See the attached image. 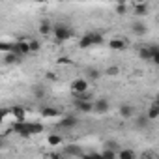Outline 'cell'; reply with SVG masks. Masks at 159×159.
Returning a JSON list of instances; mask_svg holds the SVG:
<instances>
[{
  "label": "cell",
  "mask_w": 159,
  "mask_h": 159,
  "mask_svg": "<svg viewBox=\"0 0 159 159\" xmlns=\"http://www.w3.org/2000/svg\"><path fill=\"white\" fill-rule=\"evenodd\" d=\"M30 49H32V54H34V52H38V51L41 49V43H39L38 39H32V38H30Z\"/></svg>",
  "instance_id": "cell-28"
},
{
  "label": "cell",
  "mask_w": 159,
  "mask_h": 159,
  "mask_svg": "<svg viewBox=\"0 0 159 159\" xmlns=\"http://www.w3.org/2000/svg\"><path fill=\"white\" fill-rule=\"evenodd\" d=\"M19 62H21V56L19 54H15V52H6L4 54V64L6 66H15Z\"/></svg>",
  "instance_id": "cell-15"
},
{
  "label": "cell",
  "mask_w": 159,
  "mask_h": 159,
  "mask_svg": "<svg viewBox=\"0 0 159 159\" xmlns=\"http://www.w3.org/2000/svg\"><path fill=\"white\" fill-rule=\"evenodd\" d=\"M28 127H30L32 135H38V133L43 131V124H39V122H28Z\"/></svg>",
  "instance_id": "cell-23"
},
{
  "label": "cell",
  "mask_w": 159,
  "mask_h": 159,
  "mask_svg": "<svg viewBox=\"0 0 159 159\" xmlns=\"http://www.w3.org/2000/svg\"><path fill=\"white\" fill-rule=\"evenodd\" d=\"M10 112H11V109H10V111H8V109H2V112H0V116H2V118H4V116H8Z\"/></svg>",
  "instance_id": "cell-31"
},
{
  "label": "cell",
  "mask_w": 159,
  "mask_h": 159,
  "mask_svg": "<svg viewBox=\"0 0 159 159\" xmlns=\"http://www.w3.org/2000/svg\"><path fill=\"white\" fill-rule=\"evenodd\" d=\"M11 51H13V43H10V41H2V43H0V52H2V54L11 52Z\"/></svg>",
  "instance_id": "cell-26"
},
{
  "label": "cell",
  "mask_w": 159,
  "mask_h": 159,
  "mask_svg": "<svg viewBox=\"0 0 159 159\" xmlns=\"http://www.w3.org/2000/svg\"><path fill=\"white\" fill-rule=\"evenodd\" d=\"M118 157L120 159H133V157H137V153L133 152V150H118Z\"/></svg>",
  "instance_id": "cell-24"
},
{
  "label": "cell",
  "mask_w": 159,
  "mask_h": 159,
  "mask_svg": "<svg viewBox=\"0 0 159 159\" xmlns=\"http://www.w3.org/2000/svg\"><path fill=\"white\" fill-rule=\"evenodd\" d=\"M64 142V139L60 137V135H49L47 137V144H51V146H58V144H62Z\"/></svg>",
  "instance_id": "cell-25"
},
{
  "label": "cell",
  "mask_w": 159,
  "mask_h": 159,
  "mask_svg": "<svg viewBox=\"0 0 159 159\" xmlns=\"http://www.w3.org/2000/svg\"><path fill=\"white\" fill-rule=\"evenodd\" d=\"M38 30H39V34H41V36H49V34H52V30H54V25H52L49 19H43V21L39 23Z\"/></svg>",
  "instance_id": "cell-12"
},
{
  "label": "cell",
  "mask_w": 159,
  "mask_h": 159,
  "mask_svg": "<svg viewBox=\"0 0 159 159\" xmlns=\"http://www.w3.org/2000/svg\"><path fill=\"white\" fill-rule=\"evenodd\" d=\"M86 79H88L90 83H96V81H99V79H101V71L98 67H88L86 69Z\"/></svg>",
  "instance_id": "cell-14"
},
{
  "label": "cell",
  "mask_w": 159,
  "mask_h": 159,
  "mask_svg": "<svg viewBox=\"0 0 159 159\" xmlns=\"http://www.w3.org/2000/svg\"><path fill=\"white\" fill-rule=\"evenodd\" d=\"M139 58L140 60H146V62H152V51H150V45H142L139 49Z\"/></svg>",
  "instance_id": "cell-18"
},
{
  "label": "cell",
  "mask_w": 159,
  "mask_h": 159,
  "mask_svg": "<svg viewBox=\"0 0 159 159\" xmlns=\"http://www.w3.org/2000/svg\"><path fill=\"white\" fill-rule=\"evenodd\" d=\"M105 41V36L101 32H86L81 39H79V47L81 49H90L94 45H101Z\"/></svg>",
  "instance_id": "cell-1"
},
{
  "label": "cell",
  "mask_w": 159,
  "mask_h": 159,
  "mask_svg": "<svg viewBox=\"0 0 159 159\" xmlns=\"http://www.w3.org/2000/svg\"><path fill=\"white\" fill-rule=\"evenodd\" d=\"M133 11H135V15H146L148 13V4L146 2H135L133 4Z\"/></svg>",
  "instance_id": "cell-17"
},
{
  "label": "cell",
  "mask_w": 159,
  "mask_h": 159,
  "mask_svg": "<svg viewBox=\"0 0 159 159\" xmlns=\"http://www.w3.org/2000/svg\"><path fill=\"white\" fill-rule=\"evenodd\" d=\"M32 94H34L36 99H43V98H45V86H43V84H34Z\"/></svg>",
  "instance_id": "cell-22"
},
{
  "label": "cell",
  "mask_w": 159,
  "mask_h": 159,
  "mask_svg": "<svg viewBox=\"0 0 159 159\" xmlns=\"http://www.w3.org/2000/svg\"><path fill=\"white\" fill-rule=\"evenodd\" d=\"M41 116H45V118H56V116H60V111L56 107H43L41 109Z\"/></svg>",
  "instance_id": "cell-19"
},
{
  "label": "cell",
  "mask_w": 159,
  "mask_h": 159,
  "mask_svg": "<svg viewBox=\"0 0 159 159\" xmlns=\"http://www.w3.org/2000/svg\"><path fill=\"white\" fill-rule=\"evenodd\" d=\"M146 114H148V118H150V120H157V118H159V103H157V101H153V103L148 107Z\"/></svg>",
  "instance_id": "cell-16"
},
{
  "label": "cell",
  "mask_w": 159,
  "mask_h": 159,
  "mask_svg": "<svg viewBox=\"0 0 159 159\" xmlns=\"http://www.w3.org/2000/svg\"><path fill=\"white\" fill-rule=\"evenodd\" d=\"M133 122H135V129L142 131V129H146V127H148L150 118H148V114H146V112H144V114H135V116H133Z\"/></svg>",
  "instance_id": "cell-8"
},
{
  "label": "cell",
  "mask_w": 159,
  "mask_h": 159,
  "mask_svg": "<svg viewBox=\"0 0 159 159\" xmlns=\"http://www.w3.org/2000/svg\"><path fill=\"white\" fill-rule=\"evenodd\" d=\"M64 153H66V155H75V157H83V155H84L83 148L79 146V144H69V146H66V148H64Z\"/></svg>",
  "instance_id": "cell-11"
},
{
  "label": "cell",
  "mask_w": 159,
  "mask_h": 159,
  "mask_svg": "<svg viewBox=\"0 0 159 159\" xmlns=\"http://www.w3.org/2000/svg\"><path fill=\"white\" fill-rule=\"evenodd\" d=\"M105 75L116 77V75H120V67H118V66H111V67H107V69H105Z\"/></svg>",
  "instance_id": "cell-27"
},
{
  "label": "cell",
  "mask_w": 159,
  "mask_h": 159,
  "mask_svg": "<svg viewBox=\"0 0 159 159\" xmlns=\"http://www.w3.org/2000/svg\"><path fill=\"white\" fill-rule=\"evenodd\" d=\"M137 114V109L133 107V105H122L120 107V116L124 118V120H129V118H133Z\"/></svg>",
  "instance_id": "cell-13"
},
{
  "label": "cell",
  "mask_w": 159,
  "mask_h": 159,
  "mask_svg": "<svg viewBox=\"0 0 159 159\" xmlns=\"http://www.w3.org/2000/svg\"><path fill=\"white\" fill-rule=\"evenodd\" d=\"M77 124H79V118L75 114H66V116H62L58 120V125L56 127L58 129H75Z\"/></svg>",
  "instance_id": "cell-5"
},
{
  "label": "cell",
  "mask_w": 159,
  "mask_h": 159,
  "mask_svg": "<svg viewBox=\"0 0 159 159\" xmlns=\"http://www.w3.org/2000/svg\"><path fill=\"white\" fill-rule=\"evenodd\" d=\"M11 114H13L15 120H26V111H25L23 107H19V105L11 107Z\"/></svg>",
  "instance_id": "cell-20"
},
{
  "label": "cell",
  "mask_w": 159,
  "mask_h": 159,
  "mask_svg": "<svg viewBox=\"0 0 159 159\" xmlns=\"http://www.w3.org/2000/svg\"><path fill=\"white\" fill-rule=\"evenodd\" d=\"M131 2L135 4V2H146V0H131Z\"/></svg>",
  "instance_id": "cell-33"
},
{
  "label": "cell",
  "mask_w": 159,
  "mask_h": 159,
  "mask_svg": "<svg viewBox=\"0 0 159 159\" xmlns=\"http://www.w3.org/2000/svg\"><path fill=\"white\" fill-rule=\"evenodd\" d=\"M52 36H54L56 43H64V41H67V39L73 38V28L67 26L66 23H56L54 30H52Z\"/></svg>",
  "instance_id": "cell-2"
},
{
  "label": "cell",
  "mask_w": 159,
  "mask_h": 159,
  "mask_svg": "<svg viewBox=\"0 0 159 159\" xmlns=\"http://www.w3.org/2000/svg\"><path fill=\"white\" fill-rule=\"evenodd\" d=\"M90 88V81L86 77H77L71 81V92L73 94H81V92H86Z\"/></svg>",
  "instance_id": "cell-4"
},
{
  "label": "cell",
  "mask_w": 159,
  "mask_h": 159,
  "mask_svg": "<svg viewBox=\"0 0 159 159\" xmlns=\"http://www.w3.org/2000/svg\"><path fill=\"white\" fill-rule=\"evenodd\" d=\"M152 64H153V66H159V52L152 56Z\"/></svg>",
  "instance_id": "cell-30"
},
{
  "label": "cell",
  "mask_w": 159,
  "mask_h": 159,
  "mask_svg": "<svg viewBox=\"0 0 159 159\" xmlns=\"http://www.w3.org/2000/svg\"><path fill=\"white\" fill-rule=\"evenodd\" d=\"M32 2H38V4H45L47 0H32Z\"/></svg>",
  "instance_id": "cell-32"
},
{
  "label": "cell",
  "mask_w": 159,
  "mask_h": 159,
  "mask_svg": "<svg viewBox=\"0 0 159 159\" xmlns=\"http://www.w3.org/2000/svg\"><path fill=\"white\" fill-rule=\"evenodd\" d=\"M127 11V6H125V2H122V4H116V13L118 15H124Z\"/></svg>",
  "instance_id": "cell-29"
},
{
  "label": "cell",
  "mask_w": 159,
  "mask_h": 159,
  "mask_svg": "<svg viewBox=\"0 0 159 159\" xmlns=\"http://www.w3.org/2000/svg\"><path fill=\"white\" fill-rule=\"evenodd\" d=\"M155 101H157V103H159V96H157V98H155Z\"/></svg>",
  "instance_id": "cell-34"
},
{
  "label": "cell",
  "mask_w": 159,
  "mask_h": 159,
  "mask_svg": "<svg viewBox=\"0 0 159 159\" xmlns=\"http://www.w3.org/2000/svg\"><path fill=\"white\" fill-rule=\"evenodd\" d=\"M73 105H75V109H77L79 112H83V114L94 112V99H84V101H81V99H73Z\"/></svg>",
  "instance_id": "cell-6"
},
{
  "label": "cell",
  "mask_w": 159,
  "mask_h": 159,
  "mask_svg": "<svg viewBox=\"0 0 159 159\" xmlns=\"http://www.w3.org/2000/svg\"><path fill=\"white\" fill-rule=\"evenodd\" d=\"M131 32H133L135 36H144V34L148 32V28H146L142 23H135V25L131 26Z\"/></svg>",
  "instance_id": "cell-21"
},
{
  "label": "cell",
  "mask_w": 159,
  "mask_h": 159,
  "mask_svg": "<svg viewBox=\"0 0 159 159\" xmlns=\"http://www.w3.org/2000/svg\"><path fill=\"white\" fill-rule=\"evenodd\" d=\"M127 47V39L125 38H112L109 39V49L111 51H124Z\"/></svg>",
  "instance_id": "cell-9"
},
{
  "label": "cell",
  "mask_w": 159,
  "mask_h": 159,
  "mask_svg": "<svg viewBox=\"0 0 159 159\" xmlns=\"http://www.w3.org/2000/svg\"><path fill=\"white\" fill-rule=\"evenodd\" d=\"M11 52L19 54L21 58L30 56V54H32V49H30V39H28V38H25V36L17 38V41H13V51H11Z\"/></svg>",
  "instance_id": "cell-3"
},
{
  "label": "cell",
  "mask_w": 159,
  "mask_h": 159,
  "mask_svg": "<svg viewBox=\"0 0 159 159\" xmlns=\"http://www.w3.org/2000/svg\"><path fill=\"white\" fill-rule=\"evenodd\" d=\"M11 129H13V133H17V135H21V137H30L32 133H30V127H28V122L26 120H15L13 122V125H11Z\"/></svg>",
  "instance_id": "cell-7"
},
{
  "label": "cell",
  "mask_w": 159,
  "mask_h": 159,
  "mask_svg": "<svg viewBox=\"0 0 159 159\" xmlns=\"http://www.w3.org/2000/svg\"><path fill=\"white\" fill-rule=\"evenodd\" d=\"M109 99L107 98H99V99H96L94 101V112H98V114H105L107 111H109Z\"/></svg>",
  "instance_id": "cell-10"
}]
</instances>
